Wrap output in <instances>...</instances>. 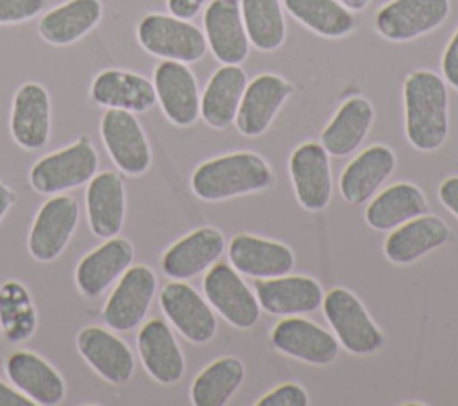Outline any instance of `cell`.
Segmentation results:
<instances>
[{
	"instance_id": "25",
	"label": "cell",
	"mask_w": 458,
	"mask_h": 406,
	"mask_svg": "<svg viewBox=\"0 0 458 406\" xmlns=\"http://www.w3.org/2000/svg\"><path fill=\"white\" fill-rule=\"evenodd\" d=\"M138 352L148 376L161 385H174L184 374V356L170 329L161 318L145 322L138 331Z\"/></svg>"
},
{
	"instance_id": "27",
	"label": "cell",
	"mask_w": 458,
	"mask_h": 406,
	"mask_svg": "<svg viewBox=\"0 0 458 406\" xmlns=\"http://www.w3.org/2000/svg\"><path fill=\"white\" fill-rule=\"evenodd\" d=\"M395 154L386 145H370L360 152L340 175V193L345 202L360 206L367 202L392 175Z\"/></svg>"
},
{
	"instance_id": "8",
	"label": "cell",
	"mask_w": 458,
	"mask_h": 406,
	"mask_svg": "<svg viewBox=\"0 0 458 406\" xmlns=\"http://www.w3.org/2000/svg\"><path fill=\"white\" fill-rule=\"evenodd\" d=\"M100 136L111 161L123 173L141 175L150 168V145L134 113L107 109L100 120Z\"/></svg>"
},
{
	"instance_id": "34",
	"label": "cell",
	"mask_w": 458,
	"mask_h": 406,
	"mask_svg": "<svg viewBox=\"0 0 458 406\" xmlns=\"http://www.w3.org/2000/svg\"><path fill=\"white\" fill-rule=\"evenodd\" d=\"M286 11L324 38H344L354 30V14L336 0H283Z\"/></svg>"
},
{
	"instance_id": "2",
	"label": "cell",
	"mask_w": 458,
	"mask_h": 406,
	"mask_svg": "<svg viewBox=\"0 0 458 406\" xmlns=\"http://www.w3.org/2000/svg\"><path fill=\"white\" fill-rule=\"evenodd\" d=\"M268 163L254 152H231L200 163L191 173V191L208 202L263 191L272 184Z\"/></svg>"
},
{
	"instance_id": "43",
	"label": "cell",
	"mask_w": 458,
	"mask_h": 406,
	"mask_svg": "<svg viewBox=\"0 0 458 406\" xmlns=\"http://www.w3.org/2000/svg\"><path fill=\"white\" fill-rule=\"evenodd\" d=\"M14 202H16V193L13 191V188L9 184L0 181V222L7 215V211L11 209V206Z\"/></svg>"
},
{
	"instance_id": "24",
	"label": "cell",
	"mask_w": 458,
	"mask_h": 406,
	"mask_svg": "<svg viewBox=\"0 0 458 406\" xmlns=\"http://www.w3.org/2000/svg\"><path fill=\"white\" fill-rule=\"evenodd\" d=\"M11 136L25 150H38L50 136V97L38 82L18 88L11 107Z\"/></svg>"
},
{
	"instance_id": "33",
	"label": "cell",
	"mask_w": 458,
	"mask_h": 406,
	"mask_svg": "<svg viewBox=\"0 0 458 406\" xmlns=\"http://www.w3.org/2000/svg\"><path fill=\"white\" fill-rule=\"evenodd\" d=\"M245 365L234 356H224L209 363L191 383L190 399L195 406H224L240 388Z\"/></svg>"
},
{
	"instance_id": "32",
	"label": "cell",
	"mask_w": 458,
	"mask_h": 406,
	"mask_svg": "<svg viewBox=\"0 0 458 406\" xmlns=\"http://www.w3.org/2000/svg\"><path fill=\"white\" fill-rule=\"evenodd\" d=\"M424 213L428 202L422 190L411 182H395L370 200L365 220L376 231H392Z\"/></svg>"
},
{
	"instance_id": "15",
	"label": "cell",
	"mask_w": 458,
	"mask_h": 406,
	"mask_svg": "<svg viewBox=\"0 0 458 406\" xmlns=\"http://www.w3.org/2000/svg\"><path fill=\"white\" fill-rule=\"evenodd\" d=\"M75 345L84 361L107 383L125 385L134 374V354L114 333L100 326H86L77 333Z\"/></svg>"
},
{
	"instance_id": "41",
	"label": "cell",
	"mask_w": 458,
	"mask_h": 406,
	"mask_svg": "<svg viewBox=\"0 0 458 406\" xmlns=\"http://www.w3.org/2000/svg\"><path fill=\"white\" fill-rule=\"evenodd\" d=\"M206 0H168V11L182 20H190L193 18L200 7L204 5Z\"/></svg>"
},
{
	"instance_id": "35",
	"label": "cell",
	"mask_w": 458,
	"mask_h": 406,
	"mask_svg": "<svg viewBox=\"0 0 458 406\" xmlns=\"http://www.w3.org/2000/svg\"><path fill=\"white\" fill-rule=\"evenodd\" d=\"M38 327V313L29 290L20 281L0 286V331L11 343L29 340Z\"/></svg>"
},
{
	"instance_id": "29",
	"label": "cell",
	"mask_w": 458,
	"mask_h": 406,
	"mask_svg": "<svg viewBox=\"0 0 458 406\" xmlns=\"http://www.w3.org/2000/svg\"><path fill=\"white\" fill-rule=\"evenodd\" d=\"M247 88V75L238 64H224L218 68L202 97L200 116L213 129H227L234 120Z\"/></svg>"
},
{
	"instance_id": "3",
	"label": "cell",
	"mask_w": 458,
	"mask_h": 406,
	"mask_svg": "<svg viewBox=\"0 0 458 406\" xmlns=\"http://www.w3.org/2000/svg\"><path fill=\"white\" fill-rule=\"evenodd\" d=\"M97 170V148L88 136H81L72 145L39 157L29 172V182L41 195H57L89 182Z\"/></svg>"
},
{
	"instance_id": "31",
	"label": "cell",
	"mask_w": 458,
	"mask_h": 406,
	"mask_svg": "<svg viewBox=\"0 0 458 406\" xmlns=\"http://www.w3.org/2000/svg\"><path fill=\"white\" fill-rule=\"evenodd\" d=\"M100 18V0H68L41 16L38 32L47 43L64 47L86 36Z\"/></svg>"
},
{
	"instance_id": "7",
	"label": "cell",
	"mask_w": 458,
	"mask_h": 406,
	"mask_svg": "<svg viewBox=\"0 0 458 406\" xmlns=\"http://www.w3.org/2000/svg\"><path fill=\"white\" fill-rule=\"evenodd\" d=\"M157 279L147 265L129 266L118 279L102 308V320L113 331H131L148 313Z\"/></svg>"
},
{
	"instance_id": "1",
	"label": "cell",
	"mask_w": 458,
	"mask_h": 406,
	"mask_svg": "<svg viewBox=\"0 0 458 406\" xmlns=\"http://www.w3.org/2000/svg\"><path fill=\"white\" fill-rule=\"evenodd\" d=\"M404 132L411 147L433 152L442 147L449 132V97L440 75L415 70L404 79Z\"/></svg>"
},
{
	"instance_id": "30",
	"label": "cell",
	"mask_w": 458,
	"mask_h": 406,
	"mask_svg": "<svg viewBox=\"0 0 458 406\" xmlns=\"http://www.w3.org/2000/svg\"><path fill=\"white\" fill-rule=\"evenodd\" d=\"M374 122V107L363 97L347 98L322 131L320 143L329 156L345 157L365 140Z\"/></svg>"
},
{
	"instance_id": "39",
	"label": "cell",
	"mask_w": 458,
	"mask_h": 406,
	"mask_svg": "<svg viewBox=\"0 0 458 406\" xmlns=\"http://www.w3.org/2000/svg\"><path fill=\"white\" fill-rule=\"evenodd\" d=\"M442 73L445 80L458 91V29L444 50Z\"/></svg>"
},
{
	"instance_id": "16",
	"label": "cell",
	"mask_w": 458,
	"mask_h": 406,
	"mask_svg": "<svg viewBox=\"0 0 458 406\" xmlns=\"http://www.w3.org/2000/svg\"><path fill=\"white\" fill-rule=\"evenodd\" d=\"M134 247L127 238L113 236L88 252L75 268V284L82 297H100L131 266Z\"/></svg>"
},
{
	"instance_id": "20",
	"label": "cell",
	"mask_w": 458,
	"mask_h": 406,
	"mask_svg": "<svg viewBox=\"0 0 458 406\" xmlns=\"http://www.w3.org/2000/svg\"><path fill=\"white\" fill-rule=\"evenodd\" d=\"M206 41L224 64H240L249 55V36L243 25L240 0H213L204 13Z\"/></svg>"
},
{
	"instance_id": "44",
	"label": "cell",
	"mask_w": 458,
	"mask_h": 406,
	"mask_svg": "<svg viewBox=\"0 0 458 406\" xmlns=\"http://www.w3.org/2000/svg\"><path fill=\"white\" fill-rule=\"evenodd\" d=\"M349 11H361V9H365L369 4H370V0H340Z\"/></svg>"
},
{
	"instance_id": "12",
	"label": "cell",
	"mask_w": 458,
	"mask_h": 406,
	"mask_svg": "<svg viewBox=\"0 0 458 406\" xmlns=\"http://www.w3.org/2000/svg\"><path fill=\"white\" fill-rule=\"evenodd\" d=\"M154 89L165 116L177 127H190L200 114L195 75L186 63L163 59L154 70Z\"/></svg>"
},
{
	"instance_id": "42",
	"label": "cell",
	"mask_w": 458,
	"mask_h": 406,
	"mask_svg": "<svg viewBox=\"0 0 458 406\" xmlns=\"http://www.w3.org/2000/svg\"><path fill=\"white\" fill-rule=\"evenodd\" d=\"M34 402L25 397L16 386H11L0 379V406H32Z\"/></svg>"
},
{
	"instance_id": "21",
	"label": "cell",
	"mask_w": 458,
	"mask_h": 406,
	"mask_svg": "<svg viewBox=\"0 0 458 406\" xmlns=\"http://www.w3.org/2000/svg\"><path fill=\"white\" fill-rule=\"evenodd\" d=\"M256 297L259 306L277 317L311 313L322 306L324 292L320 283L308 275H279L258 279Z\"/></svg>"
},
{
	"instance_id": "17",
	"label": "cell",
	"mask_w": 458,
	"mask_h": 406,
	"mask_svg": "<svg viewBox=\"0 0 458 406\" xmlns=\"http://www.w3.org/2000/svg\"><path fill=\"white\" fill-rule=\"evenodd\" d=\"M225 249V238L216 227H199L174 245L161 258V270L166 277L186 281L208 270L218 261Z\"/></svg>"
},
{
	"instance_id": "23",
	"label": "cell",
	"mask_w": 458,
	"mask_h": 406,
	"mask_svg": "<svg viewBox=\"0 0 458 406\" xmlns=\"http://www.w3.org/2000/svg\"><path fill=\"white\" fill-rule=\"evenodd\" d=\"M453 233L449 225L435 215H419L395 229L385 240L383 250L388 261L395 265H410L428 252L445 245Z\"/></svg>"
},
{
	"instance_id": "18",
	"label": "cell",
	"mask_w": 458,
	"mask_h": 406,
	"mask_svg": "<svg viewBox=\"0 0 458 406\" xmlns=\"http://www.w3.org/2000/svg\"><path fill=\"white\" fill-rule=\"evenodd\" d=\"M292 93L293 86L283 77L276 73L258 75L243 91L236 113V129L249 138L261 136Z\"/></svg>"
},
{
	"instance_id": "26",
	"label": "cell",
	"mask_w": 458,
	"mask_h": 406,
	"mask_svg": "<svg viewBox=\"0 0 458 406\" xmlns=\"http://www.w3.org/2000/svg\"><path fill=\"white\" fill-rule=\"evenodd\" d=\"M229 259L236 272L256 279L284 275L295 263L288 245L252 234H236L231 240Z\"/></svg>"
},
{
	"instance_id": "19",
	"label": "cell",
	"mask_w": 458,
	"mask_h": 406,
	"mask_svg": "<svg viewBox=\"0 0 458 406\" xmlns=\"http://www.w3.org/2000/svg\"><path fill=\"white\" fill-rule=\"evenodd\" d=\"M5 374L13 386L38 406H55L66 395V385L57 368L32 351H14L9 354Z\"/></svg>"
},
{
	"instance_id": "14",
	"label": "cell",
	"mask_w": 458,
	"mask_h": 406,
	"mask_svg": "<svg viewBox=\"0 0 458 406\" xmlns=\"http://www.w3.org/2000/svg\"><path fill=\"white\" fill-rule=\"evenodd\" d=\"M288 170L299 204L308 211H322L333 193L329 154L322 143L299 145L290 156Z\"/></svg>"
},
{
	"instance_id": "38",
	"label": "cell",
	"mask_w": 458,
	"mask_h": 406,
	"mask_svg": "<svg viewBox=\"0 0 458 406\" xmlns=\"http://www.w3.org/2000/svg\"><path fill=\"white\" fill-rule=\"evenodd\" d=\"M43 7L45 0H0V25L27 21L39 14Z\"/></svg>"
},
{
	"instance_id": "5",
	"label": "cell",
	"mask_w": 458,
	"mask_h": 406,
	"mask_svg": "<svg viewBox=\"0 0 458 406\" xmlns=\"http://www.w3.org/2000/svg\"><path fill=\"white\" fill-rule=\"evenodd\" d=\"M140 45L152 55L179 61L195 63L208 48L204 32L188 20L168 14H147L136 29Z\"/></svg>"
},
{
	"instance_id": "36",
	"label": "cell",
	"mask_w": 458,
	"mask_h": 406,
	"mask_svg": "<svg viewBox=\"0 0 458 406\" xmlns=\"http://www.w3.org/2000/svg\"><path fill=\"white\" fill-rule=\"evenodd\" d=\"M249 41L261 52L277 50L286 36V23L279 0H240Z\"/></svg>"
},
{
	"instance_id": "37",
	"label": "cell",
	"mask_w": 458,
	"mask_h": 406,
	"mask_svg": "<svg viewBox=\"0 0 458 406\" xmlns=\"http://www.w3.org/2000/svg\"><path fill=\"white\" fill-rule=\"evenodd\" d=\"M258 406H308L310 397L306 390L297 383H284L265 393L258 402Z\"/></svg>"
},
{
	"instance_id": "4",
	"label": "cell",
	"mask_w": 458,
	"mask_h": 406,
	"mask_svg": "<svg viewBox=\"0 0 458 406\" xmlns=\"http://www.w3.org/2000/svg\"><path fill=\"white\" fill-rule=\"evenodd\" d=\"M322 308L338 343L345 351L367 356L381 349L385 342L383 333L352 292L347 288H333L324 295Z\"/></svg>"
},
{
	"instance_id": "22",
	"label": "cell",
	"mask_w": 458,
	"mask_h": 406,
	"mask_svg": "<svg viewBox=\"0 0 458 406\" xmlns=\"http://www.w3.org/2000/svg\"><path fill=\"white\" fill-rule=\"evenodd\" d=\"M86 215L91 233L97 238H113L125 222V184L123 179L113 172H97L86 188Z\"/></svg>"
},
{
	"instance_id": "40",
	"label": "cell",
	"mask_w": 458,
	"mask_h": 406,
	"mask_svg": "<svg viewBox=\"0 0 458 406\" xmlns=\"http://www.w3.org/2000/svg\"><path fill=\"white\" fill-rule=\"evenodd\" d=\"M440 202L458 218V177H447L438 186Z\"/></svg>"
},
{
	"instance_id": "11",
	"label": "cell",
	"mask_w": 458,
	"mask_h": 406,
	"mask_svg": "<svg viewBox=\"0 0 458 406\" xmlns=\"http://www.w3.org/2000/svg\"><path fill=\"white\" fill-rule=\"evenodd\" d=\"M449 0H392L376 14V30L388 41H411L444 23Z\"/></svg>"
},
{
	"instance_id": "13",
	"label": "cell",
	"mask_w": 458,
	"mask_h": 406,
	"mask_svg": "<svg viewBox=\"0 0 458 406\" xmlns=\"http://www.w3.org/2000/svg\"><path fill=\"white\" fill-rule=\"evenodd\" d=\"M270 340L283 354L310 365H329L336 359L340 351L335 334L299 315L277 322L270 333Z\"/></svg>"
},
{
	"instance_id": "9",
	"label": "cell",
	"mask_w": 458,
	"mask_h": 406,
	"mask_svg": "<svg viewBox=\"0 0 458 406\" xmlns=\"http://www.w3.org/2000/svg\"><path fill=\"white\" fill-rule=\"evenodd\" d=\"M208 302L220 317L238 329H249L259 320V302L250 288L227 263H215L209 266L204 283Z\"/></svg>"
},
{
	"instance_id": "28",
	"label": "cell",
	"mask_w": 458,
	"mask_h": 406,
	"mask_svg": "<svg viewBox=\"0 0 458 406\" xmlns=\"http://www.w3.org/2000/svg\"><path fill=\"white\" fill-rule=\"evenodd\" d=\"M91 98L107 109L145 113L157 102L154 84L127 70H104L91 82Z\"/></svg>"
},
{
	"instance_id": "10",
	"label": "cell",
	"mask_w": 458,
	"mask_h": 406,
	"mask_svg": "<svg viewBox=\"0 0 458 406\" xmlns=\"http://www.w3.org/2000/svg\"><path fill=\"white\" fill-rule=\"evenodd\" d=\"M159 306L170 324L191 343H206L216 333L211 304L188 283L175 281L159 292Z\"/></svg>"
},
{
	"instance_id": "6",
	"label": "cell",
	"mask_w": 458,
	"mask_h": 406,
	"mask_svg": "<svg viewBox=\"0 0 458 406\" xmlns=\"http://www.w3.org/2000/svg\"><path fill=\"white\" fill-rule=\"evenodd\" d=\"M79 202L70 195L47 199L30 225L27 247L36 261L50 263L63 254L79 224Z\"/></svg>"
}]
</instances>
